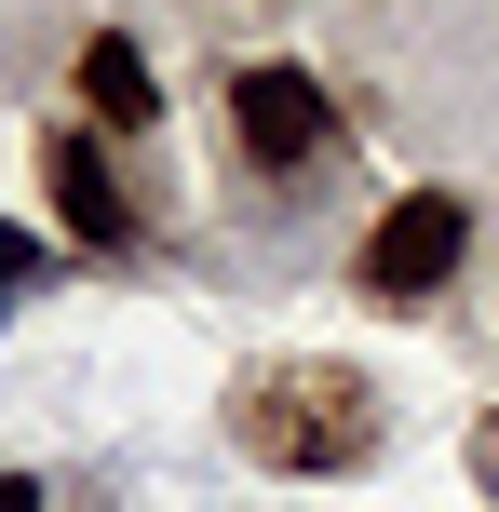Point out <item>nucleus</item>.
<instances>
[{
  "instance_id": "4",
  "label": "nucleus",
  "mask_w": 499,
  "mask_h": 512,
  "mask_svg": "<svg viewBox=\"0 0 499 512\" xmlns=\"http://www.w3.org/2000/svg\"><path fill=\"white\" fill-rule=\"evenodd\" d=\"M41 189H54V216H68V243H122L135 230V203H122V176L95 162V135H54V149H41Z\"/></svg>"
},
{
  "instance_id": "2",
  "label": "nucleus",
  "mask_w": 499,
  "mask_h": 512,
  "mask_svg": "<svg viewBox=\"0 0 499 512\" xmlns=\"http://www.w3.org/2000/svg\"><path fill=\"white\" fill-rule=\"evenodd\" d=\"M459 243H473V203H459V189H405V203H392V216L365 230V256H351V283H365L378 310H419V297H446Z\"/></svg>"
},
{
  "instance_id": "7",
  "label": "nucleus",
  "mask_w": 499,
  "mask_h": 512,
  "mask_svg": "<svg viewBox=\"0 0 499 512\" xmlns=\"http://www.w3.org/2000/svg\"><path fill=\"white\" fill-rule=\"evenodd\" d=\"M0 512H41V486H27V472H0Z\"/></svg>"
},
{
  "instance_id": "5",
  "label": "nucleus",
  "mask_w": 499,
  "mask_h": 512,
  "mask_svg": "<svg viewBox=\"0 0 499 512\" xmlns=\"http://www.w3.org/2000/svg\"><path fill=\"white\" fill-rule=\"evenodd\" d=\"M68 81H81V108H95L108 135H135V122H149V108H162V95H149V54H135L122 27H95V41L68 54Z\"/></svg>"
},
{
  "instance_id": "3",
  "label": "nucleus",
  "mask_w": 499,
  "mask_h": 512,
  "mask_svg": "<svg viewBox=\"0 0 499 512\" xmlns=\"http://www.w3.org/2000/svg\"><path fill=\"white\" fill-rule=\"evenodd\" d=\"M230 122H243V162H257V176H297V162L324 149V81L297 68V54H257V68L230 81Z\"/></svg>"
},
{
  "instance_id": "6",
  "label": "nucleus",
  "mask_w": 499,
  "mask_h": 512,
  "mask_svg": "<svg viewBox=\"0 0 499 512\" xmlns=\"http://www.w3.org/2000/svg\"><path fill=\"white\" fill-rule=\"evenodd\" d=\"M27 270H41V243H27V230H0V283H27Z\"/></svg>"
},
{
  "instance_id": "1",
  "label": "nucleus",
  "mask_w": 499,
  "mask_h": 512,
  "mask_svg": "<svg viewBox=\"0 0 499 512\" xmlns=\"http://www.w3.org/2000/svg\"><path fill=\"white\" fill-rule=\"evenodd\" d=\"M243 445L284 459V472H351L378 432H365V391L351 378H257L243 391Z\"/></svg>"
}]
</instances>
